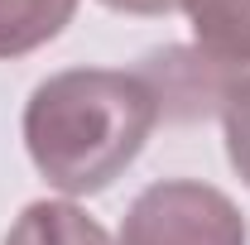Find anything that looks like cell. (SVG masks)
I'll return each instance as SVG.
<instances>
[{
  "mask_svg": "<svg viewBox=\"0 0 250 245\" xmlns=\"http://www.w3.org/2000/svg\"><path fill=\"white\" fill-rule=\"evenodd\" d=\"M5 245H116L106 236V226L87 216V207L77 202H29L15 216Z\"/></svg>",
  "mask_w": 250,
  "mask_h": 245,
  "instance_id": "277c9868",
  "label": "cell"
},
{
  "mask_svg": "<svg viewBox=\"0 0 250 245\" xmlns=\"http://www.w3.org/2000/svg\"><path fill=\"white\" fill-rule=\"evenodd\" d=\"M221 135H226V159L250 187V77H241L226 101H221Z\"/></svg>",
  "mask_w": 250,
  "mask_h": 245,
  "instance_id": "8992f818",
  "label": "cell"
},
{
  "mask_svg": "<svg viewBox=\"0 0 250 245\" xmlns=\"http://www.w3.org/2000/svg\"><path fill=\"white\" fill-rule=\"evenodd\" d=\"M106 10H121V15H173L183 0H101Z\"/></svg>",
  "mask_w": 250,
  "mask_h": 245,
  "instance_id": "52a82bcc",
  "label": "cell"
},
{
  "mask_svg": "<svg viewBox=\"0 0 250 245\" xmlns=\"http://www.w3.org/2000/svg\"><path fill=\"white\" fill-rule=\"evenodd\" d=\"M178 10L212 67H250V0H183Z\"/></svg>",
  "mask_w": 250,
  "mask_h": 245,
  "instance_id": "3957f363",
  "label": "cell"
},
{
  "mask_svg": "<svg viewBox=\"0 0 250 245\" xmlns=\"http://www.w3.org/2000/svg\"><path fill=\"white\" fill-rule=\"evenodd\" d=\"M77 15V0H0V58H24L58 39Z\"/></svg>",
  "mask_w": 250,
  "mask_h": 245,
  "instance_id": "5b68a950",
  "label": "cell"
},
{
  "mask_svg": "<svg viewBox=\"0 0 250 245\" xmlns=\"http://www.w3.org/2000/svg\"><path fill=\"white\" fill-rule=\"evenodd\" d=\"M121 245H250V226L221 187L164 178L130 202Z\"/></svg>",
  "mask_w": 250,
  "mask_h": 245,
  "instance_id": "7a4b0ae2",
  "label": "cell"
},
{
  "mask_svg": "<svg viewBox=\"0 0 250 245\" xmlns=\"http://www.w3.org/2000/svg\"><path fill=\"white\" fill-rule=\"evenodd\" d=\"M164 116L149 72L67 67L34 87L24 106V149L34 168L67 197H92L140 159Z\"/></svg>",
  "mask_w": 250,
  "mask_h": 245,
  "instance_id": "6da1fadb",
  "label": "cell"
}]
</instances>
